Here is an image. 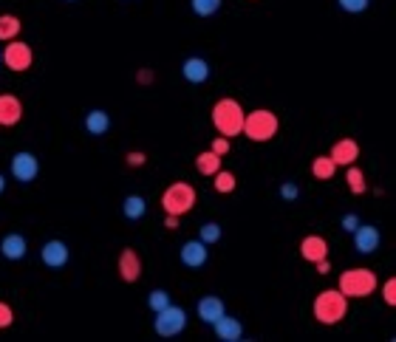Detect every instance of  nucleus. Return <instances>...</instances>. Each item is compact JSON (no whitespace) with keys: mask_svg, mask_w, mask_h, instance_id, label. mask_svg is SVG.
<instances>
[{"mask_svg":"<svg viewBox=\"0 0 396 342\" xmlns=\"http://www.w3.org/2000/svg\"><path fill=\"white\" fill-rule=\"evenodd\" d=\"M382 297L388 306H396V278H388L382 286Z\"/></svg>","mask_w":396,"mask_h":342,"instance_id":"nucleus-31","label":"nucleus"},{"mask_svg":"<svg viewBox=\"0 0 396 342\" xmlns=\"http://www.w3.org/2000/svg\"><path fill=\"white\" fill-rule=\"evenodd\" d=\"M213 331H216V337L221 339V342H238L241 337H244V326H241V320H235V317H221V320H216L213 323Z\"/></svg>","mask_w":396,"mask_h":342,"instance_id":"nucleus-19","label":"nucleus"},{"mask_svg":"<svg viewBox=\"0 0 396 342\" xmlns=\"http://www.w3.org/2000/svg\"><path fill=\"white\" fill-rule=\"evenodd\" d=\"M314 266H317V271H320V275H329V271H331V263H329V258H323V260H317Z\"/></svg>","mask_w":396,"mask_h":342,"instance_id":"nucleus-37","label":"nucleus"},{"mask_svg":"<svg viewBox=\"0 0 396 342\" xmlns=\"http://www.w3.org/2000/svg\"><path fill=\"white\" fill-rule=\"evenodd\" d=\"M184 328H187V311H184L181 306H167V308H161L156 311V320H153V331L159 337H178L184 334Z\"/></svg>","mask_w":396,"mask_h":342,"instance_id":"nucleus-6","label":"nucleus"},{"mask_svg":"<svg viewBox=\"0 0 396 342\" xmlns=\"http://www.w3.org/2000/svg\"><path fill=\"white\" fill-rule=\"evenodd\" d=\"M198 241H204L207 246H209V243H218V241H221V226L213 223V221H207L201 230H198Z\"/></svg>","mask_w":396,"mask_h":342,"instance_id":"nucleus-29","label":"nucleus"},{"mask_svg":"<svg viewBox=\"0 0 396 342\" xmlns=\"http://www.w3.org/2000/svg\"><path fill=\"white\" fill-rule=\"evenodd\" d=\"M190 9L198 17H213L221 9V0H190Z\"/></svg>","mask_w":396,"mask_h":342,"instance_id":"nucleus-27","label":"nucleus"},{"mask_svg":"<svg viewBox=\"0 0 396 342\" xmlns=\"http://www.w3.org/2000/svg\"><path fill=\"white\" fill-rule=\"evenodd\" d=\"M3 190H6V175L0 173V193H3Z\"/></svg>","mask_w":396,"mask_h":342,"instance_id":"nucleus-40","label":"nucleus"},{"mask_svg":"<svg viewBox=\"0 0 396 342\" xmlns=\"http://www.w3.org/2000/svg\"><path fill=\"white\" fill-rule=\"evenodd\" d=\"M312 314L320 326H337L348 314V297L340 289H323L312 303Z\"/></svg>","mask_w":396,"mask_h":342,"instance_id":"nucleus-1","label":"nucleus"},{"mask_svg":"<svg viewBox=\"0 0 396 342\" xmlns=\"http://www.w3.org/2000/svg\"><path fill=\"white\" fill-rule=\"evenodd\" d=\"M116 269H119V278L125 283H136L142 278V258H139L136 249H122L119 260H116Z\"/></svg>","mask_w":396,"mask_h":342,"instance_id":"nucleus-12","label":"nucleus"},{"mask_svg":"<svg viewBox=\"0 0 396 342\" xmlns=\"http://www.w3.org/2000/svg\"><path fill=\"white\" fill-rule=\"evenodd\" d=\"M20 29H23L20 17H14V14H0V42H9V40H14V37H20Z\"/></svg>","mask_w":396,"mask_h":342,"instance_id":"nucleus-24","label":"nucleus"},{"mask_svg":"<svg viewBox=\"0 0 396 342\" xmlns=\"http://www.w3.org/2000/svg\"><path fill=\"white\" fill-rule=\"evenodd\" d=\"M351 235H354V249L360 255H374L380 249V243H382L380 230H377V226H371V223H360Z\"/></svg>","mask_w":396,"mask_h":342,"instance_id":"nucleus-10","label":"nucleus"},{"mask_svg":"<svg viewBox=\"0 0 396 342\" xmlns=\"http://www.w3.org/2000/svg\"><path fill=\"white\" fill-rule=\"evenodd\" d=\"M229 147H232V145H229L226 136H218V139H213V145H209V150H213L216 156H221V158L229 153Z\"/></svg>","mask_w":396,"mask_h":342,"instance_id":"nucleus-33","label":"nucleus"},{"mask_svg":"<svg viewBox=\"0 0 396 342\" xmlns=\"http://www.w3.org/2000/svg\"><path fill=\"white\" fill-rule=\"evenodd\" d=\"M277 130H281V119H277V113L269 110V108H258V110H249L244 113V127L241 133L246 136L249 142H272Z\"/></svg>","mask_w":396,"mask_h":342,"instance_id":"nucleus-2","label":"nucleus"},{"mask_svg":"<svg viewBox=\"0 0 396 342\" xmlns=\"http://www.w3.org/2000/svg\"><path fill=\"white\" fill-rule=\"evenodd\" d=\"M340 226H342L345 232H354L357 226H360V215H357V212H345L342 221H340Z\"/></svg>","mask_w":396,"mask_h":342,"instance_id":"nucleus-35","label":"nucleus"},{"mask_svg":"<svg viewBox=\"0 0 396 342\" xmlns=\"http://www.w3.org/2000/svg\"><path fill=\"white\" fill-rule=\"evenodd\" d=\"M300 258L306 263H317L323 258H329V241L323 235H306L300 241Z\"/></svg>","mask_w":396,"mask_h":342,"instance_id":"nucleus-13","label":"nucleus"},{"mask_svg":"<svg viewBox=\"0 0 396 342\" xmlns=\"http://www.w3.org/2000/svg\"><path fill=\"white\" fill-rule=\"evenodd\" d=\"M173 300H170V294L165 291V289H153L150 294H148V306H150V311L156 314V311H161V308H167Z\"/></svg>","mask_w":396,"mask_h":342,"instance_id":"nucleus-28","label":"nucleus"},{"mask_svg":"<svg viewBox=\"0 0 396 342\" xmlns=\"http://www.w3.org/2000/svg\"><path fill=\"white\" fill-rule=\"evenodd\" d=\"M297 195H300V187L294 184V181H283V184H281V198L283 201H297Z\"/></svg>","mask_w":396,"mask_h":342,"instance_id":"nucleus-32","label":"nucleus"},{"mask_svg":"<svg viewBox=\"0 0 396 342\" xmlns=\"http://www.w3.org/2000/svg\"><path fill=\"white\" fill-rule=\"evenodd\" d=\"M68 3H74V0H68Z\"/></svg>","mask_w":396,"mask_h":342,"instance_id":"nucleus-42","label":"nucleus"},{"mask_svg":"<svg viewBox=\"0 0 396 342\" xmlns=\"http://www.w3.org/2000/svg\"><path fill=\"white\" fill-rule=\"evenodd\" d=\"M209 178H213V187H216V193H221V195H226V193H235V187H238L235 173H229V170H218L216 175H209Z\"/></svg>","mask_w":396,"mask_h":342,"instance_id":"nucleus-25","label":"nucleus"},{"mask_svg":"<svg viewBox=\"0 0 396 342\" xmlns=\"http://www.w3.org/2000/svg\"><path fill=\"white\" fill-rule=\"evenodd\" d=\"M3 51V65L12 68L14 74H23V71H29L32 62H34V51H32V45L29 42H23L20 37L9 40L6 42V49H0Z\"/></svg>","mask_w":396,"mask_h":342,"instance_id":"nucleus-7","label":"nucleus"},{"mask_svg":"<svg viewBox=\"0 0 396 342\" xmlns=\"http://www.w3.org/2000/svg\"><path fill=\"white\" fill-rule=\"evenodd\" d=\"M85 130L91 136H105L110 130V117H108V110H100L94 108L91 113H85Z\"/></svg>","mask_w":396,"mask_h":342,"instance_id":"nucleus-20","label":"nucleus"},{"mask_svg":"<svg viewBox=\"0 0 396 342\" xmlns=\"http://www.w3.org/2000/svg\"><path fill=\"white\" fill-rule=\"evenodd\" d=\"M178 221H181L178 215H167V218H165V226H167V230H178V226H181Z\"/></svg>","mask_w":396,"mask_h":342,"instance_id":"nucleus-38","label":"nucleus"},{"mask_svg":"<svg viewBox=\"0 0 396 342\" xmlns=\"http://www.w3.org/2000/svg\"><path fill=\"white\" fill-rule=\"evenodd\" d=\"M125 162H128V167H142V164L148 162V156H145L142 150H130V153L125 156Z\"/></svg>","mask_w":396,"mask_h":342,"instance_id":"nucleus-36","label":"nucleus"},{"mask_svg":"<svg viewBox=\"0 0 396 342\" xmlns=\"http://www.w3.org/2000/svg\"><path fill=\"white\" fill-rule=\"evenodd\" d=\"M334 173H337V164L331 156H317L312 162V175L317 181H329V178H334Z\"/></svg>","mask_w":396,"mask_h":342,"instance_id":"nucleus-23","label":"nucleus"},{"mask_svg":"<svg viewBox=\"0 0 396 342\" xmlns=\"http://www.w3.org/2000/svg\"><path fill=\"white\" fill-rule=\"evenodd\" d=\"M213 127L218 130V136H226V139H232V136H241V127H244V108L238 99L232 97H224L213 105Z\"/></svg>","mask_w":396,"mask_h":342,"instance_id":"nucleus-3","label":"nucleus"},{"mask_svg":"<svg viewBox=\"0 0 396 342\" xmlns=\"http://www.w3.org/2000/svg\"><path fill=\"white\" fill-rule=\"evenodd\" d=\"M122 215L128 221H139V218H145L148 215V201L142 195H128L122 201Z\"/></svg>","mask_w":396,"mask_h":342,"instance_id":"nucleus-21","label":"nucleus"},{"mask_svg":"<svg viewBox=\"0 0 396 342\" xmlns=\"http://www.w3.org/2000/svg\"><path fill=\"white\" fill-rule=\"evenodd\" d=\"M23 119V102L14 94H0V127H14Z\"/></svg>","mask_w":396,"mask_h":342,"instance_id":"nucleus-16","label":"nucleus"},{"mask_svg":"<svg viewBox=\"0 0 396 342\" xmlns=\"http://www.w3.org/2000/svg\"><path fill=\"white\" fill-rule=\"evenodd\" d=\"M196 207V187L187 181H173V184L161 193V210L167 215H187Z\"/></svg>","mask_w":396,"mask_h":342,"instance_id":"nucleus-5","label":"nucleus"},{"mask_svg":"<svg viewBox=\"0 0 396 342\" xmlns=\"http://www.w3.org/2000/svg\"><path fill=\"white\" fill-rule=\"evenodd\" d=\"M178 258H181V263L187 266V269H201V266H207V260H209V249H207L204 241L193 238V241H184V243H181Z\"/></svg>","mask_w":396,"mask_h":342,"instance_id":"nucleus-11","label":"nucleus"},{"mask_svg":"<svg viewBox=\"0 0 396 342\" xmlns=\"http://www.w3.org/2000/svg\"><path fill=\"white\" fill-rule=\"evenodd\" d=\"M196 311H198V317H201V323L213 326L216 320H221V317L226 314V303H224L221 297H216V294H207V297H201V300L196 303Z\"/></svg>","mask_w":396,"mask_h":342,"instance_id":"nucleus-14","label":"nucleus"},{"mask_svg":"<svg viewBox=\"0 0 396 342\" xmlns=\"http://www.w3.org/2000/svg\"><path fill=\"white\" fill-rule=\"evenodd\" d=\"M139 82H153V74L150 71H139Z\"/></svg>","mask_w":396,"mask_h":342,"instance_id":"nucleus-39","label":"nucleus"},{"mask_svg":"<svg viewBox=\"0 0 396 342\" xmlns=\"http://www.w3.org/2000/svg\"><path fill=\"white\" fill-rule=\"evenodd\" d=\"M345 181H348V190H351L354 195H362V193L368 190V184H365V173H362L360 167H354V164H348Z\"/></svg>","mask_w":396,"mask_h":342,"instance_id":"nucleus-26","label":"nucleus"},{"mask_svg":"<svg viewBox=\"0 0 396 342\" xmlns=\"http://www.w3.org/2000/svg\"><path fill=\"white\" fill-rule=\"evenodd\" d=\"M331 158H334V164L337 167H348V164H357V158H360V145L354 142V139H337L334 142V147H331V153H329Z\"/></svg>","mask_w":396,"mask_h":342,"instance_id":"nucleus-15","label":"nucleus"},{"mask_svg":"<svg viewBox=\"0 0 396 342\" xmlns=\"http://www.w3.org/2000/svg\"><path fill=\"white\" fill-rule=\"evenodd\" d=\"M337 6L348 14H362L371 6V0H337Z\"/></svg>","mask_w":396,"mask_h":342,"instance_id":"nucleus-30","label":"nucleus"},{"mask_svg":"<svg viewBox=\"0 0 396 342\" xmlns=\"http://www.w3.org/2000/svg\"><path fill=\"white\" fill-rule=\"evenodd\" d=\"M12 175L20 181V184H32V181L40 175V158L29 150H20L12 156V164H9Z\"/></svg>","mask_w":396,"mask_h":342,"instance_id":"nucleus-8","label":"nucleus"},{"mask_svg":"<svg viewBox=\"0 0 396 342\" xmlns=\"http://www.w3.org/2000/svg\"><path fill=\"white\" fill-rule=\"evenodd\" d=\"M196 170L201 175H216L221 170V156H216L213 150H204L196 156Z\"/></svg>","mask_w":396,"mask_h":342,"instance_id":"nucleus-22","label":"nucleus"},{"mask_svg":"<svg viewBox=\"0 0 396 342\" xmlns=\"http://www.w3.org/2000/svg\"><path fill=\"white\" fill-rule=\"evenodd\" d=\"M377 286H380L377 275L371 269H362V266L345 269L340 275V280H337V289L345 294L348 300H365V297H371V294L377 291Z\"/></svg>","mask_w":396,"mask_h":342,"instance_id":"nucleus-4","label":"nucleus"},{"mask_svg":"<svg viewBox=\"0 0 396 342\" xmlns=\"http://www.w3.org/2000/svg\"><path fill=\"white\" fill-rule=\"evenodd\" d=\"M29 252V241L26 235H20V232H9L3 235V241H0V255H3L6 260H23Z\"/></svg>","mask_w":396,"mask_h":342,"instance_id":"nucleus-17","label":"nucleus"},{"mask_svg":"<svg viewBox=\"0 0 396 342\" xmlns=\"http://www.w3.org/2000/svg\"><path fill=\"white\" fill-rule=\"evenodd\" d=\"M14 323V311L9 303H0V328H9Z\"/></svg>","mask_w":396,"mask_h":342,"instance_id":"nucleus-34","label":"nucleus"},{"mask_svg":"<svg viewBox=\"0 0 396 342\" xmlns=\"http://www.w3.org/2000/svg\"><path fill=\"white\" fill-rule=\"evenodd\" d=\"M40 260L49 266V269H62V266H68V260H71V249H68L65 241L51 238V241L43 243V249H40Z\"/></svg>","mask_w":396,"mask_h":342,"instance_id":"nucleus-9","label":"nucleus"},{"mask_svg":"<svg viewBox=\"0 0 396 342\" xmlns=\"http://www.w3.org/2000/svg\"><path fill=\"white\" fill-rule=\"evenodd\" d=\"M181 77L193 85H204L209 80V62L204 57H187L181 62Z\"/></svg>","mask_w":396,"mask_h":342,"instance_id":"nucleus-18","label":"nucleus"},{"mask_svg":"<svg viewBox=\"0 0 396 342\" xmlns=\"http://www.w3.org/2000/svg\"><path fill=\"white\" fill-rule=\"evenodd\" d=\"M0 65H3V51H0Z\"/></svg>","mask_w":396,"mask_h":342,"instance_id":"nucleus-41","label":"nucleus"}]
</instances>
